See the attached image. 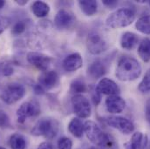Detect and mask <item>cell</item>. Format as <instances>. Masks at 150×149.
<instances>
[{
  "mask_svg": "<svg viewBox=\"0 0 150 149\" xmlns=\"http://www.w3.org/2000/svg\"><path fill=\"white\" fill-rule=\"evenodd\" d=\"M135 19V12L132 9L120 8L109 14L106 19V25L112 29L123 28L130 25Z\"/></svg>",
  "mask_w": 150,
  "mask_h": 149,
  "instance_id": "7a4b0ae2",
  "label": "cell"
},
{
  "mask_svg": "<svg viewBox=\"0 0 150 149\" xmlns=\"http://www.w3.org/2000/svg\"><path fill=\"white\" fill-rule=\"evenodd\" d=\"M73 141L68 137H62L58 141V149H72Z\"/></svg>",
  "mask_w": 150,
  "mask_h": 149,
  "instance_id": "83f0119b",
  "label": "cell"
},
{
  "mask_svg": "<svg viewBox=\"0 0 150 149\" xmlns=\"http://www.w3.org/2000/svg\"><path fill=\"white\" fill-rule=\"evenodd\" d=\"M142 70V66L136 59L124 56L118 61L115 75L120 81H133L141 76Z\"/></svg>",
  "mask_w": 150,
  "mask_h": 149,
  "instance_id": "6da1fadb",
  "label": "cell"
},
{
  "mask_svg": "<svg viewBox=\"0 0 150 149\" xmlns=\"http://www.w3.org/2000/svg\"><path fill=\"white\" fill-rule=\"evenodd\" d=\"M72 107L74 113L82 119H86L91 115L92 108L86 97L82 94H76L72 98Z\"/></svg>",
  "mask_w": 150,
  "mask_h": 149,
  "instance_id": "9c48e42d",
  "label": "cell"
},
{
  "mask_svg": "<svg viewBox=\"0 0 150 149\" xmlns=\"http://www.w3.org/2000/svg\"><path fill=\"white\" fill-rule=\"evenodd\" d=\"M88 149H96V148H94V147H90Z\"/></svg>",
  "mask_w": 150,
  "mask_h": 149,
  "instance_id": "74e56055",
  "label": "cell"
},
{
  "mask_svg": "<svg viewBox=\"0 0 150 149\" xmlns=\"http://www.w3.org/2000/svg\"><path fill=\"white\" fill-rule=\"evenodd\" d=\"M12 73H13V68L10 64L0 63V75L11 76Z\"/></svg>",
  "mask_w": 150,
  "mask_h": 149,
  "instance_id": "f1b7e54d",
  "label": "cell"
},
{
  "mask_svg": "<svg viewBox=\"0 0 150 149\" xmlns=\"http://www.w3.org/2000/svg\"><path fill=\"white\" fill-rule=\"evenodd\" d=\"M11 20L9 18L0 15V34L4 32L10 25Z\"/></svg>",
  "mask_w": 150,
  "mask_h": 149,
  "instance_id": "f546056e",
  "label": "cell"
},
{
  "mask_svg": "<svg viewBox=\"0 0 150 149\" xmlns=\"http://www.w3.org/2000/svg\"><path fill=\"white\" fill-rule=\"evenodd\" d=\"M126 149H148V136L143 135L142 132H136L133 134L130 141L125 144Z\"/></svg>",
  "mask_w": 150,
  "mask_h": 149,
  "instance_id": "e0dca14e",
  "label": "cell"
},
{
  "mask_svg": "<svg viewBox=\"0 0 150 149\" xmlns=\"http://www.w3.org/2000/svg\"><path fill=\"white\" fill-rule=\"evenodd\" d=\"M28 22L26 20H19L17 23L14 24L12 29H11V33L15 36H18L22 34L27 28Z\"/></svg>",
  "mask_w": 150,
  "mask_h": 149,
  "instance_id": "4316f807",
  "label": "cell"
},
{
  "mask_svg": "<svg viewBox=\"0 0 150 149\" xmlns=\"http://www.w3.org/2000/svg\"><path fill=\"white\" fill-rule=\"evenodd\" d=\"M38 149H54V147L52 143H50L48 141H45L38 145Z\"/></svg>",
  "mask_w": 150,
  "mask_h": 149,
  "instance_id": "d6a6232c",
  "label": "cell"
},
{
  "mask_svg": "<svg viewBox=\"0 0 150 149\" xmlns=\"http://www.w3.org/2000/svg\"><path fill=\"white\" fill-rule=\"evenodd\" d=\"M40 113V106L36 100L23 103L17 110V120L20 124H24L28 118L36 117Z\"/></svg>",
  "mask_w": 150,
  "mask_h": 149,
  "instance_id": "52a82bcc",
  "label": "cell"
},
{
  "mask_svg": "<svg viewBox=\"0 0 150 149\" xmlns=\"http://www.w3.org/2000/svg\"><path fill=\"white\" fill-rule=\"evenodd\" d=\"M108 73L107 65L100 59L94 60L87 68V75L93 79H99Z\"/></svg>",
  "mask_w": 150,
  "mask_h": 149,
  "instance_id": "2e32d148",
  "label": "cell"
},
{
  "mask_svg": "<svg viewBox=\"0 0 150 149\" xmlns=\"http://www.w3.org/2000/svg\"><path fill=\"white\" fill-rule=\"evenodd\" d=\"M102 3L105 6L108 7L109 9H113L118 4V1L115 0H103Z\"/></svg>",
  "mask_w": 150,
  "mask_h": 149,
  "instance_id": "1f68e13d",
  "label": "cell"
},
{
  "mask_svg": "<svg viewBox=\"0 0 150 149\" xmlns=\"http://www.w3.org/2000/svg\"><path fill=\"white\" fill-rule=\"evenodd\" d=\"M0 149H6V148H3V147H0Z\"/></svg>",
  "mask_w": 150,
  "mask_h": 149,
  "instance_id": "f35d334b",
  "label": "cell"
},
{
  "mask_svg": "<svg viewBox=\"0 0 150 149\" xmlns=\"http://www.w3.org/2000/svg\"><path fill=\"white\" fill-rule=\"evenodd\" d=\"M83 65V59L79 53H72L65 58L62 63V66L65 71L73 73L79 70Z\"/></svg>",
  "mask_w": 150,
  "mask_h": 149,
  "instance_id": "9a60e30c",
  "label": "cell"
},
{
  "mask_svg": "<svg viewBox=\"0 0 150 149\" xmlns=\"http://www.w3.org/2000/svg\"><path fill=\"white\" fill-rule=\"evenodd\" d=\"M138 90L142 93H148L150 92V69L147 71L143 78L138 85Z\"/></svg>",
  "mask_w": 150,
  "mask_h": 149,
  "instance_id": "484cf974",
  "label": "cell"
},
{
  "mask_svg": "<svg viewBox=\"0 0 150 149\" xmlns=\"http://www.w3.org/2000/svg\"><path fill=\"white\" fill-rule=\"evenodd\" d=\"M68 131L75 138H81L85 133V123L79 118H74L68 124Z\"/></svg>",
  "mask_w": 150,
  "mask_h": 149,
  "instance_id": "d6986e66",
  "label": "cell"
},
{
  "mask_svg": "<svg viewBox=\"0 0 150 149\" xmlns=\"http://www.w3.org/2000/svg\"><path fill=\"white\" fill-rule=\"evenodd\" d=\"M139 57L142 61L148 63L150 61V38L145 37L142 40L137 50Z\"/></svg>",
  "mask_w": 150,
  "mask_h": 149,
  "instance_id": "44dd1931",
  "label": "cell"
},
{
  "mask_svg": "<svg viewBox=\"0 0 150 149\" xmlns=\"http://www.w3.org/2000/svg\"><path fill=\"white\" fill-rule=\"evenodd\" d=\"M32 11L38 18H45L50 12V6L43 1H36L32 4Z\"/></svg>",
  "mask_w": 150,
  "mask_h": 149,
  "instance_id": "7402d4cb",
  "label": "cell"
},
{
  "mask_svg": "<svg viewBox=\"0 0 150 149\" xmlns=\"http://www.w3.org/2000/svg\"><path fill=\"white\" fill-rule=\"evenodd\" d=\"M15 2H16L18 4H19V5H25V4H26L28 3V1H27V0H20V1L16 0Z\"/></svg>",
  "mask_w": 150,
  "mask_h": 149,
  "instance_id": "d590c367",
  "label": "cell"
},
{
  "mask_svg": "<svg viewBox=\"0 0 150 149\" xmlns=\"http://www.w3.org/2000/svg\"><path fill=\"white\" fill-rule=\"evenodd\" d=\"M92 100L95 106H98L101 101V94L97 91L96 87L94 88V90L92 93Z\"/></svg>",
  "mask_w": 150,
  "mask_h": 149,
  "instance_id": "4dcf8cb0",
  "label": "cell"
},
{
  "mask_svg": "<svg viewBox=\"0 0 150 149\" xmlns=\"http://www.w3.org/2000/svg\"><path fill=\"white\" fill-rule=\"evenodd\" d=\"M75 22L74 14L65 9H61L58 11L54 18V25L59 30L70 29Z\"/></svg>",
  "mask_w": 150,
  "mask_h": 149,
  "instance_id": "8fae6325",
  "label": "cell"
},
{
  "mask_svg": "<svg viewBox=\"0 0 150 149\" xmlns=\"http://www.w3.org/2000/svg\"><path fill=\"white\" fill-rule=\"evenodd\" d=\"M4 4H5V2L4 0H0V10L4 6Z\"/></svg>",
  "mask_w": 150,
  "mask_h": 149,
  "instance_id": "8d00e7d4",
  "label": "cell"
},
{
  "mask_svg": "<svg viewBox=\"0 0 150 149\" xmlns=\"http://www.w3.org/2000/svg\"><path fill=\"white\" fill-rule=\"evenodd\" d=\"M79 6L82 12L86 16H93L98 11V3L94 0L79 1Z\"/></svg>",
  "mask_w": 150,
  "mask_h": 149,
  "instance_id": "ffe728a7",
  "label": "cell"
},
{
  "mask_svg": "<svg viewBox=\"0 0 150 149\" xmlns=\"http://www.w3.org/2000/svg\"><path fill=\"white\" fill-rule=\"evenodd\" d=\"M27 61L33 66H35L37 69L45 72L48 71V68L50 67L52 59L45 54L36 52H30L27 53Z\"/></svg>",
  "mask_w": 150,
  "mask_h": 149,
  "instance_id": "30bf717a",
  "label": "cell"
},
{
  "mask_svg": "<svg viewBox=\"0 0 150 149\" xmlns=\"http://www.w3.org/2000/svg\"><path fill=\"white\" fill-rule=\"evenodd\" d=\"M97 91L102 95H119L120 89L119 87V85L110 78H103L100 80V82L98 83L97 86H96Z\"/></svg>",
  "mask_w": 150,
  "mask_h": 149,
  "instance_id": "4fadbf2b",
  "label": "cell"
},
{
  "mask_svg": "<svg viewBox=\"0 0 150 149\" xmlns=\"http://www.w3.org/2000/svg\"><path fill=\"white\" fill-rule=\"evenodd\" d=\"M149 5H150V1H149Z\"/></svg>",
  "mask_w": 150,
  "mask_h": 149,
  "instance_id": "ab89813d",
  "label": "cell"
},
{
  "mask_svg": "<svg viewBox=\"0 0 150 149\" xmlns=\"http://www.w3.org/2000/svg\"><path fill=\"white\" fill-rule=\"evenodd\" d=\"M59 124L56 119L47 117L38 119L31 130L33 136H43L47 140H52L59 133Z\"/></svg>",
  "mask_w": 150,
  "mask_h": 149,
  "instance_id": "3957f363",
  "label": "cell"
},
{
  "mask_svg": "<svg viewBox=\"0 0 150 149\" xmlns=\"http://www.w3.org/2000/svg\"><path fill=\"white\" fill-rule=\"evenodd\" d=\"M106 107L108 112L112 114H118L124 111L126 102L119 95H111L106 100Z\"/></svg>",
  "mask_w": 150,
  "mask_h": 149,
  "instance_id": "5bb4252c",
  "label": "cell"
},
{
  "mask_svg": "<svg viewBox=\"0 0 150 149\" xmlns=\"http://www.w3.org/2000/svg\"><path fill=\"white\" fill-rule=\"evenodd\" d=\"M9 145L11 149H25L27 142L25 138L20 133H13L9 140Z\"/></svg>",
  "mask_w": 150,
  "mask_h": 149,
  "instance_id": "603a6c76",
  "label": "cell"
},
{
  "mask_svg": "<svg viewBox=\"0 0 150 149\" xmlns=\"http://www.w3.org/2000/svg\"><path fill=\"white\" fill-rule=\"evenodd\" d=\"M85 133L87 139L99 148L103 146L108 137V134L104 133L103 130L92 120H87L85 122Z\"/></svg>",
  "mask_w": 150,
  "mask_h": 149,
  "instance_id": "5b68a950",
  "label": "cell"
},
{
  "mask_svg": "<svg viewBox=\"0 0 150 149\" xmlns=\"http://www.w3.org/2000/svg\"><path fill=\"white\" fill-rule=\"evenodd\" d=\"M105 122L108 126L117 129L123 134H130L134 130V123L127 118L120 116H109L105 118Z\"/></svg>",
  "mask_w": 150,
  "mask_h": 149,
  "instance_id": "ba28073f",
  "label": "cell"
},
{
  "mask_svg": "<svg viewBox=\"0 0 150 149\" xmlns=\"http://www.w3.org/2000/svg\"><path fill=\"white\" fill-rule=\"evenodd\" d=\"M1 110H2V109H1V107H0V112H1Z\"/></svg>",
  "mask_w": 150,
  "mask_h": 149,
  "instance_id": "60d3db41",
  "label": "cell"
},
{
  "mask_svg": "<svg viewBox=\"0 0 150 149\" xmlns=\"http://www.w3.org/2000/svg\"><path fill=\"white\" fill-rule=\"evenodd\" d=\"M139 42V37L137 34L131 32H127L122 34L120 40V44L122 49L127 50V51H131L133 50Z\"/></svg>",
  "mask_w": 150,
  "mask_h": 149,
  "instance_id": "ac0fdd59",
  "label": "cell"
},
{
  "mask_svg": "<svg viewBox=\"0 0 150 149\" xmlns=\"http://www.w3.org/2000/svg\"><path fill=\"white\" fill-rule=\"evenodd\" d=\"M26 93L25 87L19 83L8 84L1 92L0 99L8 105L14 104L24 98Z\"/></svg>",
  "mask_w": 150,
  "mask_h": 149,
  "instance_id": "277c9868",
  "label": "cell"
},
{
  "mask_svg": "<svg viewBox=\"0 0 150 149\" xmlns=\"http://www.w3.org/2000/svg\"><path fill=\"white\" fill-rule=\"evenodd\" d=\"M86 85L82 78H76L70 85V92L72 93H74V95L86 93Z\"/></svg>",
  "mask_w": 150,
  "mask_h": 149,
  "instance_id": "d4e9b609",
  "label": "cell"
},
{
  "mask_svg": "<svg viewBox=\"0 0 150 149\" xmlns=\"http://www.w3.org/2000/svg\"><path fill=\"white\" fill-rule=\"evenodd\" d=\"M86 47L90 53L98 55L108 50V43L100 32H92L86 37Z\"/></svg>",
  "mask_w": 150,
  "mask_h": 149,
  "instance_id": "8992f818",
  "label": "cell"
},
{
  "mask_svg": "<svg viewBox=\"0 0 150 149\" xmlns=\"http://www.w3.org/2000/svg\"><path fill=\"white\" fill-rule=\"evenodd\" d=\"M145 117L147 121L150 123V100H149L145 106Z\"/></svg>",
  "mask_w": 150,
  "mask_h": 149,
  "instance_id": "836d02e7",
  "label": "cell"
},
{
  "mask_svg": "<svg viewBox=\"0 0 150 149\" xmlns=\"http://www.w3.org/2000/svg\"><path fill=\"white\" fill-rule=\"evenodd\" d=\"M137 31L143 34L150 35V15L141 17L135 23Z\"/></svg>",
  "mask_w": 150,
  "mask_h": 149,
  "instance_id": "cb8c5ba5",
  "label": "cell"
},
{
  "mask_svg": "<svg viewBox=\"0 0 150 149\" xmlns=\"http://www.w3.org/2000/svg\"><path fill=\"white\" fill-rule=\"evenodd\" d=\"M33 90H34V93L38 94V95H42L45 93V89L38 84H36L34 86H33Z\"/></svg>",
  "mask_w": 150,
  "mask_h": 149,
  "instance_id": "e575fe53",
  "label": "cell"
},
{
  "mask_svg": "<svg viewBox=\"0 0 150 149\" xmlns=\"http://www.w3.org/2000/svg\"><path fill=\"white\" fill-rule=\"evenodd\" d=\"M38 84L40 85L45 90H50L55 88L59 84V77L55 71H45L38 76Z\"/></svg>",
  "mask_w": 150,
  "mask_h": 149,
  "instance_id": "7c38bea8",
  "label": "cell"
}]
</instances>
